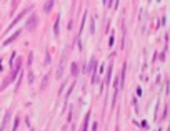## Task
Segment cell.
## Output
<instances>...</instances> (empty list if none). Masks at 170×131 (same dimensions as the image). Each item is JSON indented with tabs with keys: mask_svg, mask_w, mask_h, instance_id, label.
Returning a JSON list of instances; mask_svg holds the SVG:
<instances>
[{
	"mask_svg": "<svg viewBox=\"0 0 170 131\" xmlns=\"http://www.w3.org/2000/svg\"><path fill=\"white\" fill-rule=\"evenodd\" d=\"M95 70H97V58L92 56V60L88 63V71H92V76H95Z\"/></svg>",
	"mask_w": 170,
	"mask_h": 131,
	"instance_id": "obj_2",
	"label": "cell"
},
{
	"mask_svg": "<svg viewBox=\"0 0 170 131\" xmlns=\"http://www.w3.org/2000/svg\"><path fill=\"white\" fill-rule=\"evenodd\" d=\"M159 2H160V0H159Z\"/></svg>",
	"mask_w": 170,
	"mask_h": 131,
	"instance_id": "obj_14",
	"label": "cell"
},
{
	"mask_svg": "<svg viewBox=\"0 0 170 131\" xmlns=\"http://www.w3.org/2000/svg\"><path fill=\"white\" fill-rule=\"evenodd\" d=\"M54 33L55 35H58L60 33V15L57 17V20H55V25H54Z\"/></svg>",
	"mask_w": 170,
	"mask_h": 131,
	"instance_id": "obj_4",
	"label": "cell"
},
{
	"mask_svg": "<svg viewBox=\"0 0 170 131\" xmlns=\"http://www.w3.org/2000/svg\"><path fill=\"white\" fill-rule=\"evenodd\" d=\"M142 95H143V91H142V88L139 86V88H137V96H142Z\"/></svg>",
	"mask_w": 170,
	"mask_h": 131,
	"instance_id": "obj_10",
	"label": "cell"
},
{
	"mask_svg": "<svg viewBox=\"0 0 170 131\" xmlns=\"http://www.w3.org/2000/svg\"><path fill=\"white\" fill-rule=\"evenodd\" d=\"M117 131H118V130H117Z\"/></svg>",
	"mask_w": 170,
	"mask_h": 131,
	"instance_id": "obj_15",
	"label": "cell"
},
{
	"mask_svg": "<svg viewBox=\"0 0 170 131\" xmlns=\"http://www.w3.org/2000/svg\"><path fill=\"white\" fill-rule=\"evenodd\" d=\"M107 2H108V0H104V5H105V3H107Z\"/></svg>",
	"mask_w": 170,
	"mask_h": 131,
	"instance_id": "obj_13",
	"label": "cell"
},
{
	"mask_svg": "<svg viewBox=\"0 0 170 131\" xmlns=\"http://www.w3.org/2000/svg\"><path fill=\"white\" fill-rule=\"evenodd\" d=\"M38 22V19H37V15H32L30 19H28V22H27V28L28 30H33L35 28V23Z\"/></svg>",
	"mask_w": 170,
	"mask_h": 131,
	"instance_id": "obj_1",
	"label": "cell"
},
{
	"mask_svg": "<svg viewBox=\"0 0 170 131\" xmlns=\"http://www.w3.org/2000/svg\"><path fill=\"white\" fill-rule=\"evenodd\" d=\"M110 76H112V66H108V71H107V80H105V83H108V81H110Z\"/></svg>",
	"mask_w": 170,
	"mask_h": 131,
	"instance_id": "obj_9",
	"label": "cell"
},
{
	"mask_svg": "<svg viewBox=\"0 0 170 131\" xmlns=\"http://www.w3.org/2000/svg\"><path fill=\"white\" fill-rule=\"evenodd\" d=\"M70 71H72V76H78V63H72V68H70Z\"/></svg>",
	"mask_w": 170,
	"mask_h": 131,
	"instance_id": "obj_6",
	"label": "cell"
},
{
	"mask_svg": "<svg viewBox=\"0 0 170 131\" xmlns=\"http://www.w3.org/2000/svg\"><path fill=\"white\" fill-rule=\"evenodd\" d=\"M19 35H20V32H15V33H13V35H12V37L9 38V40H5V43H3V45H9V43H12V42H13L15 38L19 37Z\"/></svg>",
	"mask_w": 170,
	"mask_h": 131,
	"instance_id": "obj_7",
	"label": "cell"
},
{
	"mask_svg": "<svg viewBox=\"0 0 170 131\" xmlns=\"http://www.w3.org/2000/svg\"><path fill=\"white\" fill-rule=\"evenodd\" d=\"M92 131H97V123H94V124H92Z\"/></svg>",
	"mask_w": 170,
	"mask_h": 131,
	"instance_id": "obj_12",
	"label": "cell"
},
{
	"mask_svg": "<svg viewBox=\"0 0 170 131\" xmlns=\"http://www.w3.org/2000/svg\"><path fill=\"white\" fill-rule=\"evenodd\" d=\"M88 32L94 35L95 33V22H94V19H90V27H88Z\"/></svg>",
	"mask_w": 170,
	"mask_h": 131,
	"instance_id": "obj_8",
	"label": "cell"
},
{
	"mask_svg": "<svg viewBox=\"0 0 170 131\" xmlns=\"http://www.w3.org/2000/svg\"><path fill=\"white\" fill-rule=\"evenodd\" d=\"M142 128H145V130L149 128V124H147V121H142Z\"/></svg>",
	"mask_w": 170,
	"mask_h": 131,
	"instance_id": "obj_11",
	"label": "cell"
},
{
	"mask_svg": "<svg viewBox=\"0 0 170 131\" xmlns=\"http://www.w3.org/2000/svg\"><path fill=\"white\" fill-rule=\"evenodd\" d=\"M88 120H90V113L85 114V120H84V124H82V130L80 131H87V128H88Z\"/></svg>",
	"mask_w": 170,
	"mask_h": 131,
	"instance_id": "obj_5",
	"label": "cell"
},
{
	"mask_svg": "<svg viewBox=\"0 0 170 131\" xmlns=\"http://www.w3.org/2000/svg\"><path fill=\"white\" fill-rule=\"evenodd\" d=\"M54 5H55V0H47V3L44 5V12H45V13H48L50 10L54 9Z\"/></svg>",
	"mask_w": 170,
	"mask_h": 131,
	"instance_id": "obj_3",
	"label": "cell"
}]
</instances>
